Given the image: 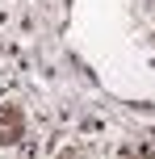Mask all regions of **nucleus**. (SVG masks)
Masks as SVG:
<instances>
[{
	"mask_svg": "<svg viewBox=\"0 0 155 159\" xmlns=\"http://www.w3.org/2000/svg\"><path fill=\"white\" fill-rule=\"evenodd\" d=\"M21 134H25V117H21V109L4 105V109H0V147L21 143Z\"/></svg>",
	"mask_w": 155,
	"mask_h": 159,
	"instance_id": "nucleus-1",
	"label": "nucleus"
}]
</instances>
